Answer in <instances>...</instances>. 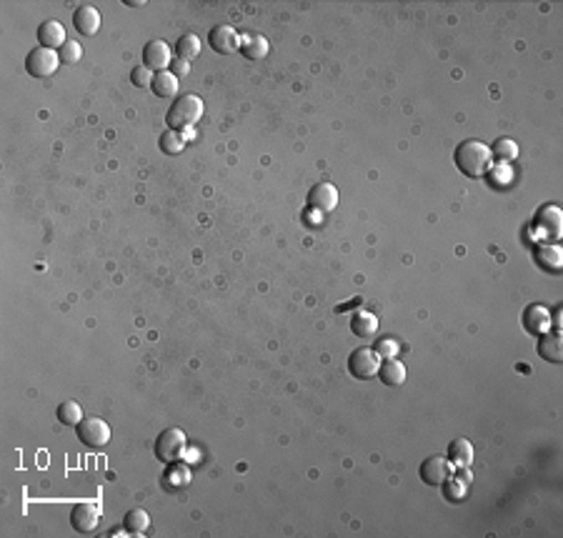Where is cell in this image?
<instances>
[{"instance_id":"obj_1","label":"cell","mask_w":563,"mask_h":538,"mask_svg":"<svg viewBox=\"0 0 563 538\" xmlns=\"http://www.w3.org/2000/svg\"><path fill=\"white\" fill-rule=\"evenodd\" d=\"M453 160H456V168L461 170L468 178H483V175L491 173V148L481 140L471 138L463 140L456 150H453Z\"/></svg>"},{"instance_id":"obj_2","label":"cell","mask_w":563,"mask_h":538,"mask_svg":"<svg viewBox=\"0 0 563 538\" xmlns=\"http://www.w3.org/2000/svg\"><path fill=\"white\" fill-rule=\"evenodd\" d=\"M203 118V100L193 93H183V95H175L173 105L168 108L165 113V123L168 130H188L193 128L198 120Z\"/></svg>"},{"instance_id":"obj_3","label":"cell","mask_w":563,"mask_h":538,"mask_svg":"<svg viewBox=\"0 0 563 538\" xmlns=\"http://www.w3.org/2000/svg\"><path fill=\"white\" fill-rule=\"evenodd\" d=\"M185 433L180 428H165L158 438H155V458L163 463H175L183 458L185 453Z\"/></svg>"},{"instance_id":"obj_4","label":"cell","mask_w":563,"mask_h":538,"mask_svg":"<svg viewBox=\"0 0 563 538\" xmlns=\"http://www.w3.org/2000/svg\"><path fill=\"white\" fill-rule=\"evenodd\" d=\"M533 231L543 241H558L563 233V218L558 205H543L538 208L536 218H533Z\"/></svg>"},{"instance_id":"obj_5","label":"cell","mask_w":563,"mask_h":538,"mask_svg":"<svg viewBox=\"0 0 563 538\" xmlns=\"http://www.w3.org/2000/svg\"><path fill=\"white\" fill-rule=\"evenodd\" d=\"M76 428H78V438H81V443H86L88 448H103V446L110 443V425H108L103 418H95V415L83 418Z\"/></svg>"},{"instance_id":"obj_6","label":"cell","mask_w":563,"mask_h":538,"mask_svg":"<svg viewBox=\"0 0 563 538\" xmlns=\"http://www.w3.org/2000/svg\"><path fill=\"white\" fill-rule=\"evenodd\" d=\"M378 368H381V356L373 348H356L348 356V371L353 378L368 381L373 376H378Z\"/></svg>"},{"instance_id":"obj_7","label":"cell","mask_w":563,"mask_h":538,"mask_svg":"<svg viewBox=\"0 0 563 538\" xmlns=\"http://www.w3.org/2000/svg\"><path fill=\"white\" fill-rule=\"evenodd\" d=\"M61 66V56L56 51H48V48H36V51L28 53L26 58V71L33 78H48L58 71Z\"/></svg>"},{"instance_id":"obj_8","label":"cell","mask_w":563,"mask_h":538,"mask_svg":"<svg viewBox=\"0 0 563 538\" xmlns=\"http://www.w3.org/2000/svg\"><path fill=\"white\" fill-rule=\"evenodd\" d=\"M450 473H453V463L445 456H428L418 468L420 481L428 483V486H443V483H448Z\"/></svg>"},{"instance_id":"obj_9","label":"cell","mask_w":563,"mask_h":538,"mask_svg":"<svg viewBox=\"0 0 563 538\" xmlns=\"http://www.w3.org/2000/svg\"><path fill=\"white\" fill-rule=\"evenodd\" d=\"M241 43H243L241 33L231 26H215L213 31L208 33V46L213 48L215 53H220V56L238 53L241 51Z\"/></svg>"},{"instance_id":"obj_10","label":"cell","mask_w":563,"mask_h":538,"mask_svg":"<svg viewBox=\"0 0 563 538\" xmlns=\"http://www.w3.org/2000/svg\"><path fill=\"white\" fill-rule=\"evenodd\" d=\"M338 205V188L333 183H316L308 190V208L316 210V213H331Z\"/></svg>"},{"instance_id":"obj_11","label":"cell","mask_w":563,"mask_h":538,"mask_svg":"<svg viewBox=\"0 0 563 538\" xmlns=\"http://www.w3.org/2000/svg\"><path fill=\"white\" fill-rule=\"evenodd\" d=\"M521 321H523V329L531 336H543L551 331V313H548V308L541 306V303H531V306L523 311Z\"/></svg>"},{"instance_id":"obj_12","label":"cell","mask_w":563,"mask_h":538,"mask_svg":"<svg viewBox=\"0 0 563 538\" xmlns=\"http://www.w3.org/2000/svg\"><path fill=\"white\" fill-rule=\"evenodd\" d=\"M143 66L153 73H160L170 66V48L165 41H148L143 48Z\"/></svg>"},{"instance_id":"obj_13","label":"cell","mask_w":563,"mask_h":538,"mask_svg":"<svg viewBox=\"0 0 563 538\" xmlns=\"http://www.w3.org/2000/svg\"><path fill=\"white\" fill-rule=\"evenodd\" d=\"M71 526L76 533H91L98 526V508L93 503H76L71 508Z\"/></svg>"},{"instance_id":"obj_14","label":"cell","mask_w":563,"mask_h":538,"mask_svg":"<svg viewBox=\"0 0 563 538\" xmlns=\"http://www.w3.org/2000/svg\"><path fill=\"white\" fill-rule=\"evenodd\" d=\"M38 43L41 48H48V51H58V48L66 46V28L63 23L58 21H46L41 28H38Z\"/></svg>"},{"instance_id":"obj_15","label":"cell","mask_w":563,"mask_h":538,"mask_svg":"<svg viewBox=\"0 0 563 538\" xmlns=\"http://www.w3.org/2000/svg\"><path fill=\"white\" fill-rule=\"evenodd\" d=\"M538 356L548 363H561L563 361V338L558 331H548V333L538 336Z\"/></svg>"},{"instance_id":"obj_16","label":"cell","mask_w":563,"mask_h":538,"mask_svg":"<svg viewBox=\"0 0 563 538\" xmlns=\"http://www.w3.org/2000/svg\"><path fill=\"white\" fill-rule=\"evenodd\" d=\"M73 26L81 36H95L98 28H100V13L93 6H81L73 13Z\"/></svg>"},{"instance_id":"obj_17","label":"cell","mask_w":563,"mask_h":538,"mask_svg":"<svg viewBox=\"0 0 563 538\" xmlns=\"http://www.w3.org/2000/svg\"><path fill=\"white\" fill-rule=\"evenodd\" d=\"M448 461L458 468H468L473 463V443L468 438H456L448 446Z\"/></svg>"},{"instance_id":"obj_18","label":"cell","mask_w":563,"mask_h":538,"mask_svg":"<svg viewBox=\"0 0 563 538\" xmlns=\"http://www.w3.org/2000/svg\"><path fill=\"white\" fill-rule=\"evenodd\" d=\"M351 331H353L358 338H371V336H376V331H378V318L371 311H363V308H361V311L351 318Z\"/></svg>"},{"instance_id":"obj_19","label":"cell","mask_w":563,"mask_h":538,"mask_svg":"<svg viewBox=\"0 0 563 538\" xmlns=\"http://www.w3.org/2000/svg\"><path fill=\"white\" fill-rule=\"evenodd\" d=\"M378 378L386 386H401L406 381V366L396 358H386L383 366L378 368Z\"/></svg>"},{"instance_id":"obj_20","label":"cell","mask_w":563,"mask_h":538,"mask_svg":"<svg viewBox=\"0 0 563 538\" xmlns=\"http://www.w3.org/2000/svg\"><path fill=\"white\" fill-rule=\"evenodd\" d=\"M536 263L543 268H548L551 273L561 271V263H563V256H561V248L558 246H538L536 248Z\"/></svg>"},{"instance_id":"obj_21","label":"cell","mask_w":563,"mask_h":538,"mask_svg":"<svg viewBox=\"0 0 563 538\" xmlns=\"http://www.w3.org/2000/svg\"><path fill=\"white\" fill-rule=\"evenodd\" d=\"M150 526V516L143 511V508H133V511L125 513L123 518V528L130 533V536H143Z\"/></svg>"},{"instance_id":"obj_22","label":"cell","mask_w":563,"mask_h":538,"mask_svg":"<svg viewBox=\"0 0 563 538\" xmlns=\"http://www.w3.org/2000/svg\"><path fill=\"white\" fill-rule=\"evenodd\" d=\"M150 88H153V93L158 98H173L175 93H178V78L170 71H160V73H155L153 86Z\"/></svg>"},{"instance_id":"obj_23","label":"cell","mask_w":563,"mask_h":538,"mask_svg":"<svg viewBox=\"0 0 563 538\" xmlns=\"http://www.w3.org/2000/svg\"><path fill=\"white\" fill-rule=\"evenodd\" d=\"M241 53L248 61H261L268 56V41L263 36H246L241 43Z\"/></svg>"},{"instance_id":"obj_24","label":"cell","mask_w":563,"mask_h":538,"mask_svg":"<svg viewBox=\"0 0 563 538\" xmlns=\"http://www.w3.org/2000/svg\"><path fill=\"white\" fill-rule=\"evenodd\" d=\"M516 155H518V143L513 138H498L491 148V158H496L501 165L511 163Z\"/></svg>"},{"instance_id":"obj_25","label":"cell","mask_w":563,"mask_h":538,"mask_svg":"<svg viewBox=\"0 0 563 538\" xmlns=\"http://www.w3.org/2000/svg\"><path fill=\"white\" fill-rule=\"evenodd\" d=\"M56 415L63 425H78L83 420V408H81V403H76V400H63V403L58 405Z\"/></svg>"},{"instance_id":"obj_26","label":"cell","mask_w":563,"mask_h":538,"mask_svg":"<svg viewBox=\"0 0 563 538\" xmlns=\"http://www.w3.org/2000/svg\"><path fill=\"white\" fill-rule=\"evenodd\" d=\"M175 51H178V58H183V61H193L200 53V38L193 36V33H185L175 43Z\"/></svg>"},{"instance_id":"obj_27","label":"cell","mask_w":563,"mask_h":538,"mask_svg":"<svg viewBox=\"0 0 563 538\" xmlns=\"http://www.w3.org/2000/svg\"><path fill=\"white\" fill-rule=\"evenodd\" d=\"M158 145H160V150H163V153H168V155H178L180 150L185 148V138L178 133V130H165V133L160 135Z\"/></svg>"},{"instance_id":"obj_28","label":"cell","mask_w":563,"mask_h":538,"mask_svg":"<svg viewBox=\"0 0 563 538\" xmlns=\"http://www.w3.org/2000/svg\"><path fill=\"white\" fill-rule=\"evenodd\" d=\"M153 78H155V73L150 71V68H145V66H135L133 71H130V83H133L135 88L153 86Z\"/></svg>"},{"instance_id":"obj_29","label":"cell","mask_w":563,"mask_h":538,"mask_svg":"<svg viewBox=\"0 0 563 538\" xmlns=\"http://www.w3.org/2000/svg\"><path fill=\"white\" fill-rule=\"evenodd\" d=\"M61 61L63 63H68V66H73V63H78L83 58V48H81V43H76V41H68L66 46L61 48Z\"/></svg>"},{"instance_id":"obj_30","label":"cell","mask_w":563,"mask_h":538,"mask_svg":"<svg viewBox=\"0 0 563 538\" xmlns=\"http://www.w3.org/2000/svg\"><path fill=\"white\" fill-rule=\"evenodd\" d=\"M376 353L381 356V358H396L398 356V341L396 338H391V336H386V338H381L378 343H376Z\"/></svg>"},{"instance_id":"obj_31","label":"cell","mask_w":563,"mask_h":538,"mask_svg":"<svg viewBox=\"0 0 563 538\" xmlns=\"http://www.w3.org/2000/svg\"><path fill=\"white\" fill-rule=\"evenodd\" d=\"M170 71H173V76L175 78H180V76H188L190 73V61H183V58H175V61H170Z\"/></svg>"},{"instance_id":"obj_32","label":"cell","mask_w":563,"mask_h":538,"mask_svg":"<svg viewBox=\"0 0 563 538\" xmlns=\"http://www.w3.org/2000/svg\"><path fill=\"white\" fill-rule=\"evenodd\" d=\"M356 306H361V298H353V301H348V303H341V306L336 308V313H346L348 308H356Z\"/></svg>"},{"instance_id":"obj_33","label":"cell","mask_w":563,"mask_h":538,"mask_svg":"<svg viewBox=\"0 0 563 538\" xmlns=\"http://www.w3.org/2000/svg\"><path fill=\"white\" fill-rule=\"evenodd\" d=\"M128 6L130 8H140V6H145V3H143V0H128Z\"/></svg>"}]
</instances>
